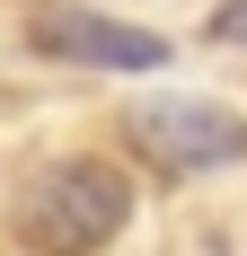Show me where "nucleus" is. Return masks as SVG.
<instances>
[{
	"mask_svg": "<svg viewBox=\"0 0 247 256\" xmlns=\"http://www.w3.org/2000/svg\"><path fill=\"white\" fill-rule=\"evenodd\" d=\"M124 221H132V186L106 159H62L18 204V230L36 238V256H98Z\"/></svg>",
	"mask_w": 247,
	"mask_h": 256,
	"instance_id": "obj_1",
	"label": "nucleus"
},
{
	"mask_svg": "<svg viewBox=\"0 0 247 256\" xmlns=\"http://www.w3.org/2000/svg\"><path fill=\"white\" fill-rule=\"evenodd\" d=\"M124 142L159 177H212L247 159V115H230L221 98H150L124 115Z\"/></svg>",
	"mask_w": 247,
	"mask_h": 256,
	"instance_id": "obj_2",
	"label": "nucleus"
},
{
	"mask_svg": "<svg viewBox=\"0 0 247 256\" xmlns=\"http://www.w3.org/2000/svg\"><path fill=\"white\" fill-rule=\"evenodd\" d=\"M26 44L53 53V62H80V71H168L176 44L159 26H132V18H98V9H44L26 26Z\"/></svg>",
	"mask_w": 247,
	"mask_h": 256,
	"instance_id": "obj_3",
	"label": "nucleus"
},
{
	"mask_svg": "<svg viewBox=\"0 0 247 256\" xmlns=\"http://www.w3.org/2000/svg\"><path fill=\"white\" fill-rule=\"evenodd\" d=\"M203 36H212V44H230V53H247V0H221V9L203 18Z\"/></svg>",
	"mask_w": 247,
	"mask_h": 256,
	"instance_id": "obj_4",
	"label": "nucleus"
}]
</instances>
